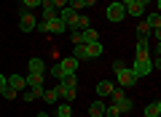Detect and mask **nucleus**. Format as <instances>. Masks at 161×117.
<instances>
[{"instance_id": "obj_1", "label": "nucleus", "mask_w": 161, "mask_h": 117, "mask_svg": "<svg viewBox=\"0 0 161 117\" xmlns=\"http://www.w3.org/2000/svg\"><path fill=\"white\" fill-rule=\"evenodd\" d=\"M75 88H78L75 75H64V77L59 80V85H57V96L62 101H75Z\"/></svg>"}, {"instance_id": "obj_2", "label": "nucleus", "mask_w": 161, "mask_h": 117, "mask_svg": "<svg viewBox=\"0 0 161 117\" xmlns=\"http://www.w3.org/2000/svg\"><path fill=\"white\" fill-rule=\"evenodd\" d=\"M105 16H108V22H113V24L124 22V19H126V6L118 3V0H113V3L108 6V11H105Z\"/></svg>"}, {"instance_id": "obj_3", "label": "nucleus", "mask_w": 161, "mask_h": 117, "mask_svg": "<svg viewBox=\"0 0 161 117\" xmlns=\"http://www.w3.org/2000/svg\"><path fill=\"white\" fill-rule=\"evenodd\" d=\"M132 72L137 75V80H140V77H148V75L153 72L150 56H134V67H132Z\"/></svg>"}, {"instance_id": "obj_4", "label": "nucleus", "mask_w": 161, "mask_h": 117, "mask_svg": "<svg viewBox=\"0 0 161 117\" xmlns=\"http://www.w3.org/2000/svg\"><path fill=\"white\" fill-rule=\"evenodd\" d=\"M57 16L64 22V27H67V29H78V16H80V13L75 11V8L64 6V8H59V11H57Z\"/></svg>"}, {"instance_id": "obj_5", "label": "nucleus", "mask_w": 161, "mask_h": 117, "mask_svg": "<svg viewBox=\"0 0 161 117\" xmlns=\"http://www.w3.org/2000/svg\"><path fill=\"white\" fill-rule=\"evenodd\" d=\"M115 80H118V85H121V88H132V85L137 83V75H134L132 69H126V67H121L118 72H115Z\"/></svg>"}, {"instance_id": "obj_6", "label": "nucleus", "mask_w": 161, "mask_h": 117, "mask_svg": "<svg viewBox=\"0 0 161 117\" xmlns=\"http://www.w3.org/2000/svg\"><path fill=\"white\" fill-rule=\"evenodd\" d=\"M35 24H38V22H35V16L27 11V8H22V11H19V29H22V32H32Z\"/></svg>"}, {"instance_id": "obj_7", "label": "nucleus", "mask_w": 161, "mask_h": 117, "mask_svg": "<svg viewBox=\"0 0 161 117\" xmlns=\"http://www.w3.org/2000/svg\"><path fill=\"white\" fill-rule=\"evenodd\" d=\"M59 69H62V75H75L78 72V59H75V56L62 59V61H59Z\"/></svg>"}, {"instance_id": "obj_8", "label": "nucleus", "mask_w": 161, "mask_h": 117, "mask_svg": "<svg viewBox=\"0 0 161 117\" xmlns=\"http://www.w3.org/2000/svg\"><path fill=\"white\" fill-rule=\"evenodd\" d=\"M113 88H115L113 80H99V83H97V96H99V99H105V96L113 93Z\"/></svg>"}, {"instance_id": "obj_9", "label": "nucleus", "mask_w": 161, "mask_h": 117, "mask_svg": "<svg viewBox=\"0 0 161 117\" xmlns=\"http://www.w3.org/2000/svg\"><path fill=\"white\" fill-rule=\"evenodd\" d=\"M99 40V32L94 27H86V29H80V43H97Z\"/></svg>"}, {"instance_id": "obj_10", "label": "nucleus", "mask_w": 161, "mask_h": 117, "mask_svg": "<svg viewBox=\"0 0 161 117\" xmlns=\"http://www.w3.org/2000/svg\"><path fill=\"white\" fill-rule=\"evenodd\" d=\"M86 51H89V59H99V56L105 53V48H102V43H86Z\"/></svg>"}, {"instance_id": "obj_11", "label": "nucleus", "mask_w": 161, "mask_h": 117, "mask_svg": "<svg viewBox=\"0 0 161 117\" xmlns=\"http://www.w3.org/2000/svg\"><path fill=\"white\" fill-rule=\"evenodd\" d=\"M40 8H43V19H54L57 16V6L51 0H40Z\"/></svg>"}, {"instance_id": "obj_12", "label": "nucleus", "mask_w": 161, "mask_h": 117, "mask_svg": "<svg viewBox=\"0 0 161 117\" xmlns=\"http://www.w3.org/2000/svg\"><path fill=\"white\" fill-rule=\"evenodd\" d=\"M24 80H27V88H43V80H46V77H43V75H35V72H30Z\"/></svg>"}, {"instance_id": "obj_13", "label": "nucleus", "mask_w": 161, "mask_h": 117, "mask_svg": "<svg viewBox=\"0 0 161 117\" xmlns=\"http://www.w3.org/2000/svg\"><path fill=\"white\" fill-rule=\"evenodd\" d=\"M142 24H145L148 29H158V27H161V16H158V11H156V13H148Z\"/></svg>"}, {"instance_id": "obj_14", "label": "nucleus", "mask_w": 161, "mask_h": 117, "mask_svg": "<svg viewBox=\"0 0 161 117\" xmlns=\"http://www.w3.org/2000/svg\"><path fill=\"white\" fill-rule=\"evenodd\" d=\"M145 117H161V101H150V104H145Z\"/></svg>"}, {"instance_id": "obj_15", "label": "nucleus", "mask_w": 161, "mask_h": 117, "mask_svg": "<svg viewBox=\"0 0 161 117\" xmlns=\"http://www.w3.org/2000/svg\"><path fill=\"white\" fill-rule=\"evenodd\" d=\"M145 13V8L140 6L137 0H132V3H126V16H142Z\"/></svg>"}, {"instance_id": "obj_16", "label": "nucleus", "mask_w": 161, "mask_h": 117, "mask_svg": "<svg viewBox=\"0 0 161 117\" xmlns=\"http://www.w3.org/2000/svg\"><path fill=\"white\" fill-rule=\"evenodd\" d=\"M8 85L16 88V90H24V88H27V80H24L22 75H11V77H8Z\"/></svg>"}, {"instance_id": "obj_17", "label": "nucleus", "mask_w": 161, "mask_h": 117, "mask_svg": "<svg viewBox=\"0 0 161 117\" xmlns=\"http://www.w3.org/2000/svg\"><path fill=\"white\" fill-rule=\"evenodd\" d=\"M89 115H92V117H105V101H92Z\"/></svg>"}, {"instance_id": "obj_18", "label": "nucleus", "mask_w": 161, "mask_h": 117, "mask_svg": "<svg viewBox=\"0 0 161 117\" xmlns=\"http://www.w3.org/2000/svg\"><path fill=\"white\" fill-rule=\"evenodd\" d=\"M30 72L43 75V72H46V61H43V59H30Z\"/></svg>"}, {"instance_id": "obj_19", "label": "nucleus", "mask_w": 161, "mask_h": 117, "mask_svg": "<svg viewBox=\"0 0 161 117\" xmlns=\"http://www.w3.org/2000/svg\"><path fill=\"white\" fill-rule=\"evenodd\" d=\"M115 106H118V109H121V115H129V112L134 109L132 99H126V96H124V99H121V101H118V104H115Z\"/></svg>"}, {"instance_id": "obj_20", "label": "nucleus", "mask_w": 161, "mask_h": 117, "mask_svg": "<svg viewBox=\"0 0 161 117\" xmlns=\"http://www.w3.org/2000/svg\"><path fill=\"white\" fill-rule=\"evenodd\" d=\"M40 99H43V101H48V104H57V101H59V96H57V88H46Z\"/></svg>"}, {"instance_id": "obj_21", "label": "nucleus", "mask_w": 161, "mask_h": 117, "mask_svg": "<svg viewBox=\"0 0 161 117\" xmlns=\"http://www.w3.org/2000/svg\"><path fill=\"white\" fill-rule=\"evenodd\" d=\"M73 56H75V59H78V61H80V59H89V51H86V43H80V45H75V48H73Z\"/></svg>"}, {"instance_id": "obj_22", "label": "nucleus", "mask_w": 161, "mask_h": 117, "mask_svg": "<svg viewBox=\"0 0 161 117\" xmlns=\"http://www.w3.org/2000/svg\"><path fill=\"white\" fill-rule=\"evenodd\" d=\"M134 51H137V56H148V37H140Z\"/></svg>"}, {"instance_id": "obj_23", "label": "nucleus", "mask_w": 161, "mask_h": 117, "mask_svg": "<svg viewBox=\"0 0 161 117\" xmlns=\"http://www.w3.org/2000/svg\"><path fill=\"white\" fill-rule=\"evenodd\" d=\"M57 117H73V109H70V104H67V101L57 106Z\"/></svg>"}, {"instance_id": "obj_24", "label": "nucleus", "mask_w": 161, "mask_h": 117, "mask_svg": "<svg viewBox=\"0 0 161 117\" xmlns=\"http://www.w3.org/2000/svg\"><path fill=\"white\" fill-rule=\"evenodd\" d=\"M105 117H121V109L115 104H110V106H105Z\"/></svg>"}, {"instance_id": "obj_25", "label": "nucleus", "mask_w": 161, "mask_h": 117, "mask_svg": "<svg viewBox=\"0 0 161 117\" xmlns=\"http://www.w3.org/2000/svg\"><path fill=\"white\" fill-rule=\"evenodd\" d=\"M0 96H6V99H16V96H19V90H16V88H11V85H6Z\"/></svg>"}, {"instance_id": "obj_26", "label": "nucleus", "mask_w": 161, "mask_h": 117, "mask_svg": "<svg viewBox=\"0 0 161 117\" xmlns=\"http://www.w3.org/2000/svg\"><path fill=\"white\" fill-rule=\"evenodd\" d=\"M67 32H70V43L80 45V29H67Z\"/></svg>"}, {"instance_id": "obj_27", "label": "nucleus", "mask_w": 161, "mask_h": 117, "mask_svg": "<svg viewBox=\"0 0 161 117\" xmlns=\"http://www.w3.org/2000/svg\"><path fill=\"white\" fill-rule=\"evenodd\" d=\"M38 6H40V0H22V8H27V11H32Z\"/></svg>"}, {"instance_id": "obj_28", "label": "nucleus", "mask_w": 161, "mask_h": 117, "mask_svg": "<svg viewBox=\"0 0 161 117\" xmlns=\"http://www.w3.org/2000/svg\"><path fill=\"white\" fill-rule=\"evenodd\" d=\"M110 96H113V104H118V101L124 99V88H113V93H110Z\"/></svg>"}, {"instance_id": "obj_29", "label": "nucleus", "mask_w": 161, "mask_h": 117, "mask_svg": "<svg viewBox=\"0 0 161 117\" xmlns=\"http://www.w3.org/2000/svg\"><path fill=\"white\" fill-rule=\"evenodd\" d=\"M67 6L75 8V11H80V8H86V3H83V0H67Z\"/></svg>"}, {"instance_id": "obj_30", "label": "nucleus", "mask_w": 161, "mask_h": 117, "mask_svg": "<svg viewBox=\"0 0 161 117\" xmlns=\"http://www.w3.org/2000/svg\"><path fill=\"white\" fill-rule=\"evenodd\" d=\"M86 27H92L89 16H78V29H86Z\"/></svg>"}, {"instance_id": "obj_31", "label": "nucleus", "mask_w": 161, "mask_h": 117, "mask_svg": "<svg viewBox=\"0 0 161 117\" xmlns=\"http://www.w3.org/2000/svg\"><path fill=\"white\" fill-rule=\"evenodd\" d=\"M24 101H27V104H30V101H38V96H35L30 88H24Z\"/></svg>"}, {"instance_id": "obj_32", "label": "nucleus", "mask_w": 161, "mask_h": 117, "mask_svg": "<svg viewBox=\"0 0 161 117\" xmlns=\"http://www.w3.org/2000/svg\"><path fill=\"white\" fill-rule=\"evenodd\" d=\"M137 35H140V37H148V35H150V29L145 27V24H140V27H137Z\"/></svg>"}, {"instance_id": "obj_33", "label": "nucleus", "mask_w": 161, "mask_h": 117, "mask_svg": "<svg viewBox=\"0 0 161 117\" xmlns=\"http://www.w3.org/2000/svg\"><path fill=\"white\" fill-rule=\"evenodd\" d=\"M121 67H126V64L121 61V59H113V72H118V69H121Z\"/></svg>"}, {"instance_id": "obj_34", "label": "nucleus", "mask_w": 161, "mask_h": 117, "mask_svg": "<svg viewBox=\"0 0 161 117\" xmlns=\"http://www.w3.org/2000/svg\"><path fill=\"white\" fill-rule=\"evenodd\" d=\"M51 3L57 6V11H59V8H64V6H67V0H51Z\"/></svg>"}, {"instance_id": "obj_35", "label": "nucleus", "mask_w": 161, "mask_h": 117, "mask_svg": "<svg viewBox=\"0 0 161 117\" xmlns=\"http://www.w3.org/2000/svg\"><path fill=\"white\" fill-rule=\"evenodd\" d=\"M6 85H8V80L3 77V75H0V93H3V88H6Z\"/></svg>"}, {"instance_id": "obj_36", "label": "nucleus", "mask_w": 161, "mask_h": 117, "mask_svg": "<svg viewBox=\"0 0 161 117\" xmlns=\"http://www.w3.org/2000/svg\"><path fill=\"white\" fill-rule=\"evenodd\" d=\"M137 3H140V6H142V8H145V6H148V3H150V0H137Z\"/></svg>"}, {"instance_id": "obj_37", "label": "nucleus", "mask_w": 161, "mask_h": 117, "mask_svg": "<svg viewBox=\"0 0 161 117\" xmlns=\"http://www.w3.org/2000/svg\"><path fill=\"white\" fill-rule=\"evenodd\" d=\"M83 3H86V6H94V3H97V0H83Z\"/></svg>"}, {"instance_id": "obj_38", "label": "nucleus", "mask_w": 161, "mask_h": 117, "mask_svg": "<svg viewBox=\"0 0 161 117\" xmlns=\"http://www.w3.org/2000/svg\"><path fill=\"white\" fill-rule=\"evenodd\" d=\"M118 3H124V6H126V3H132V0H118Z\"/></svg>"}, {"instance_id": "obj_39", "label": "nucleus", "mask_w": 161, "mask_h": 117, "mask_svg": "<svg viewBox=\"0 0 161 117\" xmlns=\"http://www.w3.org/2000/svg\"><path fill=\"white\" fill-rule=\"evenodd\" d=\"M38 117H48V115H46V112H40V115H38Z\"/></svg>"}]
</instances>
